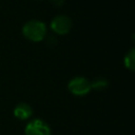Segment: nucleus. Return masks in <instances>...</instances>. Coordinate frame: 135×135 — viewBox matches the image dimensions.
<instances>
[{
    "instance_id": "0eeeda50",
    "label": "nucleus",
    "mask_w": 135,
    "mask_h": 135,
    "mask_svg": "<svg viewBox=\"0 0 135 135\" xmlns=\"http://www.w3.org/2000/svg\"><path fill=\"white\" fill-rule=\"evenodd\" d=\"M108 85H109V82L103 77H97L93 81H91V88L96 91H102V90L107 89Z\"/></svg>"
},
{
    "instance_id": "1a4fd4ad",
    "label": "nucleus",
    "mask_w": 135,
    "mask_h": 135,
    "mask_svg": "<svg viewBox=\"0 0 135 135\" xmlns=\"http://www.w3.org/2000/svg\"><path fill=\"white\" fill-rule=\"evenodd\" d=\"M51 2L56 6H61L64 3V0H51Z\"/></svg>"
},
{
    "instance_id": "7ed1b4c3",
    "label": "nucleus",
    "mask_w": 135,
    "mask_h": 135,
    "mask_svg": "<svg viewBox=\"0 0 135 135\" xmlns=\"http://www.w3.org/2000/svg\"><path fill=\"white\" fill-rule=\"evenodd\" d=\"M25 135H52L51 127L42 119L35 118L27 122L24 128Z\"/></svg>"
},
{
    "instance_id": "f03ea898",
    "label": "nucleus",
    "mask_w": 135,
    "mask_h": 135,
    "mask_svg": "<svg viewBox=\"0 0 135 135\" xmlns=\"http://www.w3.org/2000/svg\"><path fill=\"white\" fill-rule=\"evenodd\" d=\"M68 90L71 94L75 96H84L90 93L92 90L91 88V81L88 78H84L82 76H77L72 78L68 83Z\"/></svg>"
},
{
    "instance_id": "39448f33",
    "label": "nucleus",
    "mask_w": 135,
    "mask_h": 135,
    "mask_svg": "<svg viewBox=\"0 0 135 135\" xmlns=\"http://www.w3.org/2000/svg\"><path fill=\"white\" fill-rule=\"evenodd\" d=\"M33 115V109L28 103L20 102L14 108V116L19 120H26Z\"/></svg>"
},
{
    "instance_id": "f257e3e1",
    "label": "nucleus",
    "mask_w": 135,
    "mask_h": 135,
    "mask_svg": "<svg viewBox=\"0 0 135 135\" xmlns=\"http://www.w3.org/2000/svg\"><path fill=\"white\" fill-rule=\"evenodd\" d=\"M46 25L40 20H30L22 26V35L30 41L39 42L46 36Z\"/></svg>"
},
{
    "instance_id": "423d86ee",
    "label": "nucleus",
    "mask_w": 135,
    "mask_h": 135,
    "mask_svg": "<svg viewBox=\"0 0 135 135\" xmlns=\"http://www.w3.org/2000/svg\"><path fill=\"white\" fill-rule=\"evenodd\" d=\"M123 64L130 72H134V70H135V50L133 47L126 54V56L123 58Z\"/></svg>"
},
{
    "instance_id": "20e7f679",
    "label": "nucleus",
    "mask_w": 135,
    "mask_h": 135,
    "mask_svg": "<svg viewBox=\"0 0 135 135\" xmlns=\"http://www.w3.org/2000/svg\"><path fill=\"white\" fill-rule=\"evenodd\" d=\"M72 20L70 17L68 16H64V15H59V16H56L53 18V20L51 21V30L57 34V35H65L68 34L71 28H72Z\"/></svg>"
},
{
    "instance_id": "6e6552de",
    "label": "nucleus",
    "mask_w": 135,
    "mask_h": 135,
    "mask_svg": "<svg viewBox=\"0 0 135 135\" xmlns=\"http://www.w3.org/2000/svg\"><path fill=\"white\" fill-rule=\"evenodd\" d=\"M56 43H57L56 37H55V36H50L49 39H47V44H49L50 46H54Z\"/></svg>"
}]
</instances>
